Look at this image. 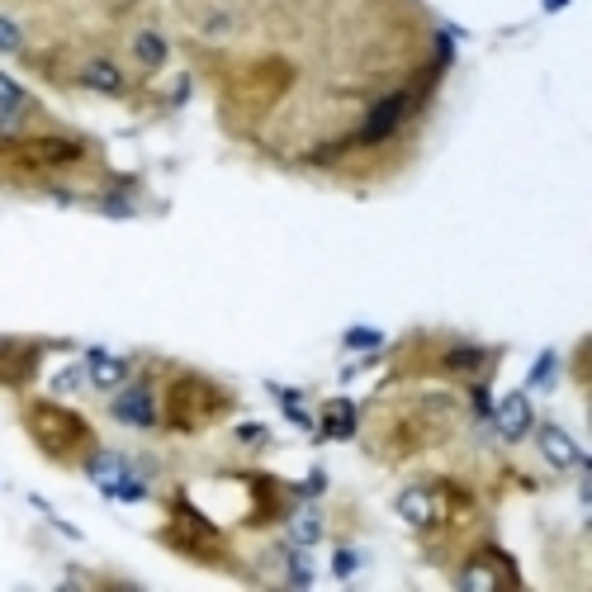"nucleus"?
<instances>
[{
	"label": "nucleus",
	"instance_id": "obj_6",
	"mask_svg": "<svg viewBox=\"0 0 592 592\" xmlns=\"http://www.w3.org/2000/svg\"><path fill=\"white\" fill-rule=\"evenodd\" d=\"M531 437H535V451L545 455L550 470H560V474H569V470H588L583 445L573 441L560 422H535V427H531Z\"/></svg>",
	"mask_w": 592,
	"mask_h": 592
},
{
	"label": "nucleus",
	"instance_id": "obj_21",
	"mask_svg": "<svg viewBox=\"0 0 592 592\" xmlns=\"http://www.w3.org/2000/svg\"><path fill=\"white\" fill-rule=\"evenodd\" d=\"M238 445H251V451H261V445H271V432H265L261 422H242V427H238Z\"/></svg>",
	"mask_w": 592,
	"mask_h": 592
},
{
	"label": "nucleus",
	"instance_id": "obj_1",
	"mask_svg": "<svg viewBox=\"0 0 592 592\" xmlns=\"http://www.w3.org/2000/svg\"><path fill=\"white\" fill-rule=\"evenodd\" d=\"M232 408H238L232 389L213 384L209 374L185 370L181 380L167 389V403H161V422H167L175 437H194V432H204V427H213L219 418H228Z\"/></svg>",
	"mask_w": 592,
	"mask_h": 592
},
{
	"label": "nucleus",
	"instance_id": "obj_18",
	"mask_svg": "<svg viewBox=\"0 0 592 592\" xmlns=\"http://www.w3.org/2000/svg\"><path fill=\"white\" fill-rule=\"evenodd\" d=\"M29 138V114H14V110H0V152L20 148Z\"/></svg>",
	"mask_w": 592,
	"mask_h": 592
},
{
	"label": "nucleus",
	"instance_id": "obj_19",
	"mask_svg": "<svg viewBox=\"0 0 592 592\" xmlns=\"http://www.w3.org/2000/svg\"><path fill=\"white\" fill-rule=\"evenodd\" d=\"M498 583H502V579H498V573H493L489 564L479 560V554H474V560L455 573V588H498Z\"/></svg>",
	"mask_w": 592,
	"mask_h": 592
},
{
	"label": "nucleus",
	"instance_id": "obj_12",
	"mask_svg": "<svg viewBox=\"0 0 592 592\" xmlns=\"http://www.w3.org/2000/svg\"><path fill=\"white\" fill-rule=\"evenodd\" d=\"M493 355H498V351L479 347V342H451V347L441 351L437 365H441L445 374H464V380H479V374L493 365Z\"/></svg>",
	"mask_w": 592,
	"mask_h": 592
},
{
	"label": "nucleus",
	"instance_id": "obj_17",
	"mask_svg": "<svg viewBox=\"0 0 592 592\" xmlns=\"http://www.w3.org/2000/svg\"><path fill=\"white\" fill-rule=\"evenodd\" d=\"M0 110H14V114H39V104H33V96L24 91L20 81L0 71Z\"/></svg>",
	"mask_w": 592,
	"mask_h": 592
},
{
	"label": "nucleus",
	"instance_id": "obj_2",
	"mask_svg": "<svg viewBox=\"0 0 592 592\" xmlns=\"http://www.w3.org/2000/svg\"><path fill=\"white\" fill-rule=\"evenodd\" d=\"M24 432L33 437V445H39L48 460H58V464H71L77 455L96 451V437H91V427H86L81 412H71V408L52 403V399H29L24 403Z\"/></svg>",
	"mask_w": 592,
	"mask_h": 592
},
{
	"label": "nucleus",
	"instance_id": "obj_23",
	"mask_svg": "<svg viewBox=\"0 0 592 592\" xmlns=\"http://www.w3.org/2000/svg\"><path fill=\"white\" fill-rule=\"evenodd\" d=\"M554 370H560V355H554V351H545L541 361H535V370H531V384H535V389H541V384H550V380H554Z\"/></svg>",
	"mask_w": 592,
	"mask_h": 592
},
{
	"label": "nucleus",
	"instance_id": "obj_3",
	"mask_svg": "<svg viewBox=\"0 0 592 592\" xmlns=\"http://www.w3.org/2000/svg\"><path fill=\"white\" fill-rule=\"evenodd\" d=\"M418 110V96L408 91V86H399V91H389L370 104V110L361 114V123H355L351 142L355 148H384L389 138H399V129L408 123V114Z\"/></svg>",
	"mask_w": 592,
	"mask_h": 592
},
{
	"label": "nucleus",
	"instance_id": "obj_16",
	"mask_svg": "<svg viewBox=\"0 0 592 592\" xmlns=\"http://www.w3.org/2000/svg\"><path fill=\"white\" fill-rule=\"evenodd\" d=\"M91 209H96V213H104V219H138V200H133V194L123 190V185H119V190L96 194Z\"/></svg>",
	"mask_w": 592,
	"mask_h": 592
},
{
	"label": "nucleus",
	"instance_id": "obj_5",
	"mask_svg": "<svg viewBox=\"0 0 592 592\" xmlns=\"http://www.w3.org/2000/svg\"><path fill=\"white\" fill-rule=\"evenodd\" d=\"M110 418L129 432H157L161 427V393L152 380H129L110 393Z\"/></svg>",
	"mask_w": 592,
	"mask_h": 592
},
{
	"label": "nucleus",
	"instance_id": "obj_27",
	"mask_svg": "<svg viewBox=\"0 0 592 592\" xmlns=\"http://www.w3.org/2000/svg\"><path fill=\"white\" fill-rule=\"evenodd\" d=\"M43 194H48L52 204H77V190H67V185H48Z\"/></svg>",
	"mask_w": 592,
	"mask_h": 592
},
{
	"label": "nucleus",
	"instance_id": "obj_8",
	"mask_svg": "<svg viewBox=\"0 0 592 592\" xmlns=\"http://www.w3.org/2000/svg\"><path fill=\"white\" fill-rule=\"evenodd\" d=\"M493 427H498V437L516 445V441H526L531 437V427H535V408H531V393L526 389H512V393H502V403H493Z\"/></svg>",
	"mask_w": 592,
	"mask_h": 592
},
{
	"label": "nucleus",
	"instance_id": "obj_26",
	"mask_svg": "<svg viewBox=\"0 0 592 592\" xmlns=\"http://www.w3.org/2000/svg\"><path fill=\"white\" fill-rule=\"evenodd\" d=\"M318 493H328V474H322V470L309 474V483L299 489V498H318Z\"/></svg>",
	"mask_w": 592,
	"mask_h": 592
},
{
	"label": "nucleus",
	"instance_id": "obj_4",
	"mask_svg": "<svg viewBox=\"0 0 592 592\" xmlns=\"http://www.w3.org/2000/svg\"><path fill=\"white\" fill-rule=\"evenodd\" d=\"M10 157L29 171H71L86 161V142L71 133H29L20 148H10Z\"/></svg>",
	"mask_w": 592,
	"mask_h": 592
},
{
	"label": "nucleus",
	"instance_id": "obj_13",
	"mask_svg": "<svg viewBox=\"0 0 592 592\" xmlns=\"http://www.w3.org/2000/svg\"><path fill=\"white\" fill-rule=\"evenodd\" d=\"M129 52H133V62H138L142 71H161V67L171 62V43H167V33H161V29H152V24L133 29Z\"/></svg>",
	"mask_w": 592,
	"mask_h": 592
},
{
	"label": "nucleus",
	"instance_id": "obj_15",
	"mask_svg": "<svg viewBox=\"0 0 592 592\" xmlns=\"http://www.w3.org/2000/svg\"><path fill=\"white\" fill-rule=\"evenodd\" d=\"M322 437H332V441L355 437V403L351 399H332L328 408H322Z\"/></svg>",
	"mask_w": 592,
	"mask_h": 592
},
{
	"label": "nucleus",
	"instance_id": "obj_22",
	"mask_svg": "<svg viewBox=\"0 0 592 592\" xmlns=\"http://www.w3.org/2000/svg\"><path fill=\"white\" fill-rule=\"evenodd\" d=\"M470 408H474V418H483V422H489L493 418V399H489V384H470Z\"/></svg>",
	"mask_w": 592,
	"mask_h": 592
},
{
	"label": "nucleus",
	"instance_id": "obj_7",
	"mask_svg": "<svg viewBox=\"0 0 592 592\" xmlns=\"http://www.w3.org/2000/svg\"><path fill=\"white\" fill-rule=\"evenodd\" d=\"M43 342H24V337H0V389H24L39 370Z\"/></svg>",
	"mask_w": 592,
	"mask_h": 592
},
{
	"label": "nucleus",
	"instance_id": "obj_10",
	"mask_svg": "<svg viewBox=\"0 0 592 592\" xmlns=\"http://www.w3.org/2000/svg\"><path fill=\"white\" fill-rule=\"evenodd\" d=\"M77 81L86 86V91H96V96H129V77H123V67L110 58V52H96V58H86L81 71H77Z\"/></svg>",
	"mask_w": 592,
	"mask_h": 592
},
{
	"label": "nucleus",
	"instance_id": "obj_20",
	"mask_svg": "<svg viewBox=\"0 0 592 592\" xmlns=\"http://www.w3.org/2000/svg\"><path fill=\"white\" fill-rule=\"evenodd\" d=\"M0 52H6V58H20L24 52V24L14 20V14H0Z\"/></svg>",
	"mask_w": 592,
	"mask_h": 592
},
{
	"label": "nucleus",
	"instance_id": "obj_14",
	"mask_svg": "<svg viewBox=\"0 0 592 592\" xmlns=\"http://www.w3.org/2000/svg\"><path fill=\"white\" fill-rule=\"evenodd\" d=\"M284 526H290V545H299V550H313L322 535H328V522H322V512L313 508V502L294 508L290 516H284Z\"/></svg>",
	"mask_w": 592,
	"mask_h": 592
},
{
	"label": "nucleus",
	"instance_id": "obj_9",
	"mask_svg": "<svg viewBox=\"0 0 592 592\" xmlns=\"http://www.w3.org/2000/svg\"><path fill=\"white\" fill-rule=\"evenodd\" d=\"M81 370H86V384L100 389V393H114L119 384L133 380V361H129V355H114V351H100V347L86 351Z\"/></svg>",
	"mask_w": 592,
	"mask_h": 592
},
{
	"label": "nucleus",
	"instance_id": "obj_25",
	"mask_svg": "<svg viewBox=\"0 0 592 592\" xmlns=\"http://www.w3.org/2000/svg\"><path fill=\"white\" fill-rule=\"evenodd\" d=\"M347 347H351V351L380 347V332H370V328H351V332H347Z\"/></svg>",
	"mask_w": 592,
	"mask_h": 592
},
{
	"label": "nucleus",
	"instance_id": "obj_28",
	"mask_svg": "<svg viewBox=\"0 0 592 592\" xmlns=\"http://www.w3.org/2000/svg\"><path fill=\"white\" fill-rule=\"evenodd\" d=\"M545 6H550V10H560V6H564V0H545Z\"/></svg>",
	"mask_w": 592,
	"mask_h": 592
},
{
	"label": "nucleus",
	"instance_id": "obj_24",
	"mask_svg": "<svg viewBox=\"0 0 592 592\" xmlns=\"http://www.w3.org/2000/svg\"><path fill=\"white\" fill-rule=\"evenodd\" d=\"M355 569H361V554L342 545V550H337V560H332V573H337V579H351Z\"/></svg>",
	"mask_w": 592,
	"mask_h": 592
},
{
	"label": "nucleus",
	"instance_id": "obj_11",
	"mask_svg": "<svg viewBox=\"0 0 592 592\" xmlns=\"http://www.w3.org/2000/svg\"><path fill=\"white\" fill-rule=\"evenodd\" d=\"M399 516L412 526V531H427V526H437L441 522V502H437V489H427V483H412V489L399 493Z\"/></svg>",
	"mask_w": 592,
	"mask_h": 592
}]
</instances>
